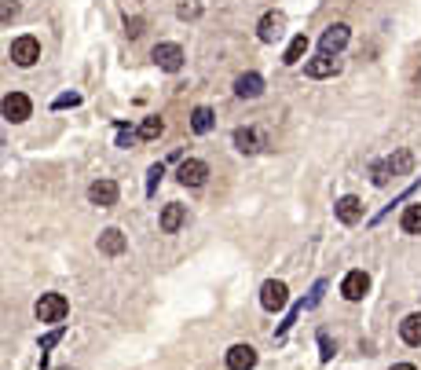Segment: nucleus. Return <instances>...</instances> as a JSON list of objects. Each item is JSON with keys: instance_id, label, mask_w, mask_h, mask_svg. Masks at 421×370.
Here are the masks:
<instances>
[{"instance_id": "obj_21", "label": "nucleus", "mask_w": 421, "mask_h": 370, "mask_svg": "<svg viewBox=\"0 0 421 370\" xmlns=\"http://www.w3.org/2000/svg\"><path fill=\"white\" fill-rule=\"evenodd\" d=\"M191 128L198 136H205L209 128H213V111H209V106H195V114H191Z\"/></svg>"}, {"instance_id": "obj_33", "label": "nucleus", "mask_w": 421, "mask_h": 370, "mask_svg": "<svg viewBox=\"0 0 421 370\" xmlns=\"http://www.w3.org/2000/svg\"><path fill=\"white\" fill-rule=\"evenodd\" d=\"M392 370H417V366H414V363H396Z\"/></svg>"}, {"instance_id": "obj_16", "label": "nucleus", "mask_w": 421, "mask_h": 370, "mask_svg": "<svg viewBox=\"0 0 421 370\" xmlns=\"http://www.w3.org/2000/svg\"><path fill=\"white\" fill-rule=\"evenodd\" d=\"M183 224H187V209H183V206H165V209H161V231H165V235L180 231Z\"/></svg>"}, {"instance_id": "obj_26", "label": "nucleus", "mask_w": 421, "mask_h": 370, "mask_svg": "<svg viewBox=\"0 0 421 370\" xmlns=\"http://www.w3.org/2000/svg\"><path fill=\"white\" fill-rule=\"evenodd\" d=\"M143 18H125V33H129V40H136V37H143Z\"/></svg>"}, {"instance_id": "obj_10", "label": "nucleus", "mask_w": 421, "mask_h": 370, "mask_svg": "<svg viewBox=\"0 0 421 370\" xmlns=\"http://www.w3.org/2000/svg\"><path fill=\"white\" fill-rule=\"evenodd\" d=\"M367 290H370V275H367V271H348L345 282H341V293H345L348 301H363Z\"/></svg>"}, {"instance_id": "obj_17", "label": "nucleus", "mask_w": 421, "mask_h": 370, "mask_svg": "<svg viewBox=\"0 0 421 370\" xmlns=\"http://www.w3.org/2000/svg\"><path fill=\"white\" fill-rule=\"evenodd\" d=\"M399 337H403L407 344H421V312H414V315H407L403 323H399Z\"/></svg>"}, {"instance_id": "obj_8", "label": "nucleus", "mask_w": 421, "mask_h": 370, "mask_svg": "<svg viewBox=\"0 0 421 370\" xmlns=\"http://www.w3.org/2000/svg\"><path fill=\"white\" fill-rule=\"evenodd\" d=\"M176 176H180V184H183V187H202V184H205V176H209V165H205V162H198V158H187V162L180 165Z\"/></svg>"}, {"instance_id": "obj_2", "label": "nucleus", "mask_w": 421, "mask_h": 370, "mask_svg": "<svg viewBox=\"0 0 421 370\" xmlns=\"http://www.w3.org/2000/svg\"><path fill=\"white\" fill-rule=\"evenodd\" d=\"M11 59H15V67H33V62L40 59V40L23 33V37H15L11 40Z\"/></svg>"}, {"instance_id": "obj_22", "label": "nucleus", "mask_w": 421, "mask_h": 370, "mask_svg": "<svg viewBox=\"0 0 421 370\" xmlns=\"http://www.w3.org/2000/svg\"><path fill=\"white\" fill-rule=\"evenodd\" d=\"M304 52H308V37H304V33H297V37L289 40V48H286L282 62H289V67H293V62H301V55H304Z\"/></svg>"}, {"instance_id": "obj_1", "label": "nucleus", "mask_w": 421, "mask_h": 370, "mask_svg": "<svg viewBox=\"0 0 421 370\" xmlns=\"http://www.w3.org/2000/svg\"><path fill=\"white\" fill-rule=\"evenodd\" d=\"M33 312H37L40 323H62L67 312H70V304H67L62 293H40V301L33 304Z\"/></svg>"}, {"instance_id": "obj_20", "label": "nucleus", "mask_w": 421, "mask_h": 370, "mask_svg": "<svg viewBox=\"0 0 421 370\" xmlns=\"http://www.w3.org/2000/svg\"><path fill=\"white\" fill-rule=\"evenodd\" d=\"M385 165H388L392 176H403V172H410V169H414V155H410V150H396V155H392Z\"/></svg>"}, {"instance_id": "obj_24", "label": "nucleus", "mask_w": 421, "mask_h": 370, "mask_svg": "<svg viewBox=\"0 0 421 370\" xmlns=\"http://www.w3.org/2000/svg\"><path fill=\"white\" fill-rule=\"evenodd\" d=\"M18 0H0V23H11V18H18Z\"/></svg>"}, {"instance_id": "obj_5", "label": "nucleus", "mask_w": 421, "mask_h": 370, "mask_svg": "<svg viewBox=\"0 0 421 370\" xmlns=\"http://www.w3.org/2000/svg\"><path fill=\"white\" fill-rule=\"evenodd\" d=\"M117 184L114 180H96L92 187H88V202L92 206H99V209H110V206H117Z\"/></svg>"}, {"instance_id": "obj_25", "label": "nucleus", "mask_w": 421, "mask_h": 370, "mask_svg": "<svg viewBox=\"0 0 421 370\" xmlns=\"http://www.w3.org/2000/svg\"><path fill=\"white\" fill-rule=\"evenodd\" d=\"M388 180H392V172H388V165H385V162H374V184H377V187H385Z\"/></svg>"}, {"instance_id": "obj_23", "label": "nucleus", "mask_w": 421, "mask_h": 370, "mask_svg": "<svg viewBox=\"0 0 421 370\" xmlns=\"http://www.w3.org/2000/svg\"><path fill=\"white\" fill-rule=\"evenodd\" d=\"M165 133V121L161 118H143V125H139V140H158Z\"/></svg>"}, {"instance_id": "obj_32", "label": "nucleus", "mask_w": 421, "mask_h": 370, "mask_svg": "<svg viewBox=\"0 0 421 370\" xmlns=\"http://www.w3.org/2000/svg\"><path fill=\"white\" fill-rule=\"evenodd\" d=\"M132 140H136V136H132V133H129V128H121V136H117V143H121V147H129V143H132Z\"/></svg>"}, {"instance_id": "obj_19", "label": "nucleus", "mask_w": 421, "mask_h": 370, "mask_svg": "<svg viewBox=\"0 0 421 370\" xmlns=\"http://www.w3.org/2000/svg\"><path fill=\"white\" fill-rule=\"evenodd\" d=\"M235 147L242 150V155H257L260 140H257V133H253V128H235Z\"/></svg>"}, {"instance_id": "obj_34", "label": "nucleus", "mask_w": 421, "mask_h": 370, "mask_svg": "<svg viewBox=\"0 0 421 370\" xmlns=\"http://www.w3.org/2000/svg\"><path fill=\"white\" fill-rule=\"evenodd\" d=\"M62 370H70V366H62Z\"/></svg>"}, {"instance_id": "obj_15", "label": "nucleus", "mask_w": 421, "mask_h": 370, "mask_svg": "<svg viewBox=\"0 0 421 370\" xmlns=\"http://www.w3.org/2000/svg\"><path fill=\"white\" fill-rule=\"evenodd\" d=\"M235 92H238L242 99H257V96L264 92V77H260V74H242V77L235 81Z\"/></svg>"}, {"instance_id": "obj_6", "label": "nucleus", "mask_w": 421, "mask_h": 370, "mask_svg": "<svg viewBox=\"0 0 421 370\" xmlns=\"http://www.w3.org/2000/svg\"><path fill=\"white\" fill-rule=\"evenodd\" d=\"M151 59L158 62V67H161L165 74H176V70H183V48H180V45H158Z\"/></svg>"}, {"instance_id": "obj_4", "label": "nucleus", "mask_w": 421, "mask_h": 370, "mask_svg": "<svg viewBox=\"0 0 421 370\" xmlns=\"http://www.w3.org/2000/svg\"><path fill=\"white\" fill-rule=\"evenodd\" d=\"M286 301H289L286 282H279V279H267L264 286H260V304H264L267 312H282V308H286Z\"/></svg>"}, {"instance_id": "obj_13", "label": "nucleus", "mask_w": 421, "mask_h": 370, "mask_svg": "<svg viewBox=\"0 0 421 370\" xmlns=\"http://www.w3.org/2000/svg\"><path fill=\"white\" fill-rule=\"evenodd\" d=\"M337 70H341V67H337V59H333V55H326V52L304 62V74H308V77H333Z\"/></svg>"}, {"instance_id": "obj_31", "label": "nucleus", "mask_w": 421, "mask_h": 370, "mask_svg": "<svg viewBox=\"0 0 421 370\" xmlns=\"http://www.w3.org/2000/svg\"><path fill=\"white\" fill-rule=\"evenodd\" d=\"M195 15H198L195 4H183V8H180V18H195Z\"/></svg>"}, {"instance_id": "obj_18", "label": "nucleus", "mask_w": 421, "mask_h": 370, "mask_svg": "<svg viewBox=\"0 0 421 370\" xmlns=\"http://www.w3.org/2000/svg\"><path fill=\"white\" fill-rule=\"evenodd\" d=\"M399 228H403L407 235H421V202L407 206L403 216H399Z\"/></svg>"}, {"instance_id": "obj_29", "label": "nucleus", "mask_w": 421, "mask_h": 370, "mask_svg": "<svg viewBox=\"0 0 421 370\" xmlns=\"http://www.w3.org/2000/svg\"><path fill=\"white\" fill-rule=\"evenodd\" d=\"M161 176H165V169H161V165H151V191L158 187V180H161Z\"/></svg>"}, {"instance_id": "obj_9", "label": "nucleus", "mask_w": 421, "mask_h": 370, "mask_svg": "<svg viewBox=\"0 0 421 370\" xmlns=\"http://www.w3.org/2000/svg\"><path fill=\"white\" fill-rule=\"evenodd\" d=\"M345 45H348V26H345V23H333V26L319 37V48H323L326 55H337Z\"/></svg>"}, {"instance_id": "obj_7", "label": "nucleus", "mask_w": 421, "mask_h": 370, "mask_svg": "<svg viewBox=\"0 0 421 370\" xmlns=\"http://www.w3.org/2000/svg\"><path fill=\"white\" fill-rule=\"evenodd\" d=\"M257 366V348L253 344H231L227 348V370H253Z\"/></svg>"}, {"instance_id": "obj_3", "label": "nucleus", "mask_w": 421, "mask_h": 370, "mask_svg": "<svg viewBox=\"0 0 421 370\" xmlns=\"http://www.w3.org/2000/svg\"><path fill=\"white\" fill-rule=\"evenodd\" d=\"M0 111H4V118H8V121L23 125V121L33 114V103H30V96H26V92H11V96H4Z\"/></svg>"}, {"instance_id": "obj_12", "label": "nucleus", "mask_w": 421, "mask_h": 370, "mask_svg": "<svg viewBox=\"0 0 421 370\" xmlns=\"http://www.w3.org/2000/svg\"><path fill=\"white\" fill-rule=\"evenodd\" d=\"M282 26H286V15H282V11H267V15L260 18V40H264V45L279 40V37H282Z\"/></svg>"}, {"instance_id": "obj_28", "label": "nucleus", "mask_w": 421, "mask_h": 370, "mask_svg": "<svg viewBox=\"0 0 421 370\" xmlns=\"http://www.w3.org/2000/svg\"><path fill=\"white\" fill-rule=\"evenodd\" d=\"M77 103H81V96H59V99H55L59 111H62V106H77Z\"/></svg>"}, {"instance_id": "obj_30", "label": "nucleus", "mask_w": 421, "mask_h": 370, "mask_svg": "<svg viewBox=\"0 0 421 370\" xmlns=\"http://www.w3.org/2000/svg\"><path fill=\"white\" fill-rule=\"evenodd\" d=\"M319 344H323V359H333V344H330V337H326V334L319 337Z\"/></svg>"}, {"instance_id": "obj_14", "label": "nucleus", "mask_w": 421, "mask_h": 370, "mask_svg": "<svg viewBox=\"0 0 421 370\" xmlns=\"http://www.w3.org/2000/svg\"><path fill=\"white\" fill-rule=\"evenodd\" d=\"M125 246H129V242H125V235L117 228H107V231L99 235V253H107V257H121Z\"/></svg>"}, {"instance_id": "obj_11", "label": "nucleus", "mask_w": 421, "mask_h": 370, "mask_svg": "<svg viewBox=\"0 0 421 370\" xmlns=\"http://www.w3.org/2000/svg\"><path fill=\"white\" fill-rule=\"evenodd\" d=\"M337 220L341 224H359L363 220V202L355 198V194H345V198L337 202Z\"/></svg>"}, {"instance_id": "obj_27", "label": "nucleus", "mask_w": 421, "mask_h": 370, "mask_svg": "<svg viewBox=\"0 0 421 370\" xmlns=\"http://www.w3.org/2000/svg\"><path fill=\"white\" fill-rule=\"evenodd\" d=\"M62 341V326H59V330H52V334H45V337H40V352H48V348H55Z\"/></svg>"}]
</instances>
